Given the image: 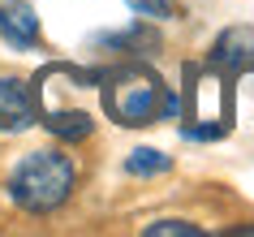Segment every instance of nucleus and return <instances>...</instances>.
Masks as SVG:
<instances>
[{"label": "nucleus", "mask_w": 254, "mask_h": 237, "mask_svg": "<svg viewBox=\"0 0 254 237\" xmlns=\"http://www.w3.org/2000/svg\"><path fill=\"white\" fill-rule=\"evenodd\" d=\"M99 82V74H91V69H73V65H48L35 78V108L43 112V125H48V134L52 138H61V143H82V138H91L95 121L91 112L82 104H73V95L86 91V86H95Z\"/></svg>", "instance_id": "f257e3e1"}, {"label": "nucleus", "mask_w": 254, "mask_h": 237, "mask_svg": "<svg viewBox=\"0 0 254 237\" xmlns=\"http://www.w3.org/2000/svg\"><path fill=\"white\" fill-rule=\"evenodd\" d=\"M78 185V164L61 151V147H39L22 156V164L9 177V198H13L22 211H56L73 194Z\"/></svg>", "instance_id": "f03ea898"}, {"label": "nucleus", "mask_w": 254, "mask_h": 237, "mask_svg": "<svg viewBox=\"0 0 254 237\" xmlns=\"http://www.w3.org/2000/svg\"><path fill=\"white\" fill-rule=\"evenodd\" d=\"M104 82V112L125 130H142L160 121V99L164 82L147 65H121L112 74H99Z\"/></svg>", "instance_id": "7ed1b4c3"}, {"label": "nucleus", "mask_w": 254, "mask_h": 237, "mask_svg": "<svg viewBox=\"0 0 254 237\" xmlns=\"http://www.w3.org/2000/svg\"><path fill=\"white\" fill-rule=\"evenodd\" d=\"M39 121L35 91L22 78H0V134H22Z\"/></svg>", "instance_id": "20e7f679"}, {"label": "nucleus", "mask_w": 254, "mask_h": 237, "mask_svg": "<svg viewBox=\"0 0 254 237\" xmlns=\"http://www.w3.org/2000/svg\"><path fill=\"white\" fill-rule=\"evenodd\" d=\"M254 61V26H228L211 43V65L220 74H237Z\"/></svg>", "instance_id": "39448f33"}, {"label": "nucleus", "mask_w": 254, "mask_h": 237, "mask_svg": "<svg viewBox=\"0 0 254 237\" xmlns=\"http://www.w3.org/2000/svg\"><path fill=\"white\" fill-rule=\"evenodd\" d=\"M0 39H9L13 48H35L39 43V17L26 0L0 4Z\"/></svg>", "instance_id": "423d86ee"}, {"label": "nucleus", "mask_w": 254, "mask_h": 237, "mask_svg": "<svg viewBox=\"0 0 254 237\" xmlns=\"http://www.w3.org/2000/svg\"><path fill=\"white\" fill-rule=\"evenodd\" d=\"M95 43H104V48H121V52H142V48H147V52H155V48H160V35H155L151 26H142V17H138L129 30H117V35H99Z\"/></svg>", "instance_id": "0eeeda50"}, {"label": "nucleus", "mask_w": 254, "mask_h": 237, "mask_svg": "<svg viewBox=\"0 0 254 237\" xmlns=\"http://www.w3.org/2000/svg\"><path fill=\"white\" fill-rule=\"evenodd\" d=\"M173 168V156H164L160 147H138L125 156V172L129 177H164V172Z\"/></svg>", "instance_id": "6e6552de"}, {"label": "nucleus", "mask_w": 254, "mask_h": 237, "mask_svg": "<svg viewBox=\"0 0 254 237\" xmlns=\"http://www.w3.org/2000/svg\"><path fill=\"white\" fill-rule=\"evenodd\" d=\"M142 233L147 237H198L202 229L198 224H186V220H155V224H147Z\"/></svg>", "instance_id": "1a4fd4ad"}, {"label": "nucleus", "mask_w": 254, "mask_h": 237, "mask_svg": "<svg viewBox=\"0 0 254 237\" xmlns=\"http://www.w3.org/2000/svg\"><path fill=\"white\" fill-rule=\"evenodd\" d=\"M129 9L138 17H151V22H160V17L173 13V0H129Z\"/></svg>", "instance_id": "9d476101"}, {"label": "nucleus", "mask_w": 254, "mask_h": 237, "mask_svg": "<svg viewBox=\"0 0 254 237\" xmlns=\"http://www.w3.org/2000/svg\"><path fill=\"white\" fill-rule=\"evenodd\" d=\"M250 237H254V229H250Z\"/></svg>", "instance_id": "9b49d317"}]
</instances>
